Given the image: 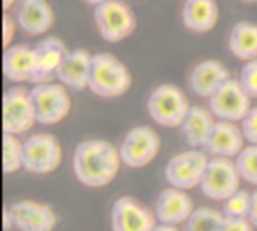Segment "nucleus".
Segmentation results:
<instances>
[{
	"label": "nucleus",
	"mask_w": 257,
	"mask_h": 231,
	"mask_svg": "<svg viewBox=\"0 0 257 231\" xmlns=\"http://www.w3.org/2000/svg\"><path fill=\"white\" fill-rule=\"evenodd\" d=\"M119 149L101 138H89L78 143L72 155L75 179L87 188L108 185L120 168Z\"/></svg>",
	"instance_id": "f257e3e1"
},
{
	"label": "nucleus",
	"mask_w": 257,
	"mask_h": 231,
	"mask_svg": "<svg viewBox=\"0 0 257 231\" xmlns=\"http://www.w3.org/2000/svg\"><path fill=\"white\" fill-rule=\"evenodd\" d=\"M133 84L130 69L110 53H96L92 57L89 90L99 98H119Z\"/></svg>",
	"instance_id": "f03ea898"
},
{
	"label": "nucleus",
	"mask_w": 257,
	"mask_h": 231,
	"mask_svg": "<svg viewBox=\"0 0 257 231\" xmlns=\"http://www.w3.org/2000/svg\"><path fill=\"white\" fill-rule=\"evenodd\" d=\"M190 108L191 104L184 90L170 83L157 86L146 99L149 117L164 128H179Z\"/></svg>",
	"instance_id": "7ed1b4c3"
},
{
	"label": "nucleus",
	"mask_w": 257,
	"mask_h": 231,
	"mask_svg": "<svg viewBox=\"0 0 257 231\" xmlns=\"http://www.w3.org/2000/svg\"><path fill=\"white\" fill-rule=\"evenodd\" d=\"M93 23L105 42H120L136 30L137 20L133 9L123 0H105L93 8Z\"/></svg>",
	"instance_id": "20e7f679"
},
{
	"label": "nucleus",
	"mask_w": 257,
	"mask_h": 231,
	"mask_svg": "<svg viewBox=\"0 0 257 231\" xmlns=\"http://www.w3.org/2000/svg\"><path fill=\"white\" fill-rule=\"evenodd\" d=\"M30 98L36 113V122L39 125L51 126L66 119L72 108V99L69 89L62 83H39L33 84Z\"/></svg>",
	"instance_id": "39448f33"
},
{
	"label": "nucleus",
	"mask_w": 257,
	"mask_h": 231,
	"mask_svg": "<svg viewBox=\"0 0 257 231\" xmlns=\"http://www.w3.org/2000/svg\"><path fill=\"white\" fill-rule=\"evenodd\" d=\"M62 162L59 140L47 132H38L23 141V170L30 174H48Z\"/></svg>",
	"instance_id": "423d86ee"
},
{
	"label": "nucleus",
	"mask_w": 257,
	"mask_h": 231,
	"mask_svg": "<svg viewBox=\"0 0 257 231\" xmlns=\"http://www.w3.org/2000/svg\"><path fill=\"white\" fill-rule=\"evenodd\" d=\"M209 162V155L203 149H188L169 159L164 167L166 182L178 189H193L200 186L202 177Z\"/></svg>",
	"instance_id": "0eeeda50"
},
{
	"label": "nucleus",
	"mask_w": 257,
	"mask_h": 231,
	"mask_svg": "<svg viewBox=\"0 0 257 231\" xmlns=\"http://www.w3.org/2000/svg\"><path fill=\"white\" fill-rule=\"evenodd\" d=\"M160 135L149 126H134L122 138L119 149L120 161L128 168H143L158 155Z\"/></svg>",
	"instance_id": "6e6552de"
},
{
	"label": "nucleus",
	"mask_w": 257,
	"mask_h": 231,
	"mask_svg": "<svg viewBox=\"0 0 257 231\" xmlns=\"http://www.w3.org/2000/svg\"><path fill=\"white\" fill-rule=\"evenodd\" d=\"M241 176L235 161L211 156L200 182L202 194L212 201H224L239 189Z\"/></svg>",
	"instance_id": "1a4fd4ad"
},
{
	"label": "nucleus",
	"mask_w": 257,
	"mask_h": 231,
	"mask_svg": "<svg viewBox=\"0 0 257 231\" xmlns=\"http://www.w3.org/2000/svg\"><path fill=\"white\" fill-rule=\"evenodd\" d=\"M36 122L30 90L23 86L11 87L3 95V134L23 135Z\"/></svg>",
	"instance_id": "9d476101"
},
{
	"label": "nucleus",
	"mask_w": 257,
	"mask_h": 231,
	"mask_svg": "<svg viewBox=\"0 0 257 231\" xmlns=\"http://www.w3.org/2000/svg\"><path fill=\"white\" fill-rule=\"evenodd\" d=\"M251 99L239 80L229 78L208 101L209 110L217 120L241 122L251 108Z\"/></svg>",
	"instance_id": "9b49d317"
},
{
	"label": "nucleus",
	"mask_w": 257,
	"mask_h": 231,
	"mask_svg": "<svg viewBox=\"0 0 257 231\" xmlns=\"http://www.w3.org/2000/svg\"><path fill=\"white\" fill-rule=\"evenodd\" d=\"M12 228L17 231H53L57 224L54 210L33 200H18L5 207Z\"/></svg>",
	"instance_id": "f8f14e48"
},
{
	"label": "nucleus",
	"mask_w": 257,
	"mask_h": 231,
	"mask_svg": "<svg viewBox=\"0 0 257 231\" xmlns=\"http://www.w3.org/2000/svg\"><path fill=\"white\" fill-rule=\"evenodd\" d=\"M111 231H152L157 216L133 197L117 198L110 210Z\"/></svg>",
	"instance_id": "ddd939ff"
},
{
	"label": "nucleus",
	"mask_w": 257,
	"mask_h": 231,
	"mask_svg": "<svg viewBox=\"0 0 257 231\" xmlns=\"http://www.w3.org/2000/svg\"><path fill=\"white\" fill-rule=\"evenodd\" d=\"M14 18L26 35L42 36L54 24V11L48 0H20Z\"/></svg>",
	"instance_id": "4468645a"
},
{
	"label": "nucleus",
	"mask_w": 257,
	"mask_h": 231,
	"mask_svg": "<svg viewBox=\"0 0 257 231\" xmlns=\"http://www.w3.org/2000/svg\"><path fill=\"white\" fill-rule=\"evenodd\" d=\"M3 75L15 84L35 83L36 54L35 47L27 44H15L5 48L3 53Z\"/></svg>",
	"instance_id": "2eb2a0df"
},
{
	"label": "nucleus",
	"mask_w": 257,
	"mask_h": 231,
	"mask_svg": "<svg viewBox=\"0 0 257 231\" xmlns=\"http://www.w3.org/2000/svg\"><path fill=\"white\" fill-rule=\"evenodd\" d=\"M229 78L230 74L221 62L215 59H205L191 68L187 81L194 95L209 99L214 92H217V89H220L221 84H224Z\"/></svg>",
	"instance_id": "dca6fc26"
},
{
	"label": "nucleus",
	"mask_w": 257,
	"mask_h": 231,
	"mask_svg": "<svg viewBox=\"0 0 257 231\" xmlns=\"http://www.w3.org/2000/svg\"><path fill=\"white\" fill-rule=\"evenodd\" d=\"M33 47L36 54V75L33 84L56 80V74L69 53L66 45L56 36H45Z\"/></svg>",
	"instance_id": "f3484780"
},
{
	"label": "nucleus",
	"mask_w": 257,
	"mask_h": 231,
	"mask_svg": "<svg viewBox=\"0 0 257 231\" xmlns=\"http://www.w3.org/2000/svg\"><path fill=\"white\" fill-rule=\"evenodd\" d=\"M194 210L193 200L184 189L166 188L160 192L155 201V216L158 222L178 225L185 224Z\"/></svg>",
	"instance_id": "a211bd4d"
},
{
	"label": "nucleus",
	"mask_w": 257,
	"mask_h": 231,
	"mask_svg": "<svg viewBox=\"0 0 257 231\" xmlns=\"http://www.w3.org/2000/svg\"><path fill=\"white\" fill-rule=\"evenodd\" d=\"M244 143L245 138L241 131V126L235 125V122L217 120L203 150L209 156L232 159L236 158L239 152L245 147Z\"/></svg>",
	"instance_id": "6ab92c4d"
},
{
	"label": "nucleus",
	"mask_w": 257,
	"mask_h": 231,
	"mask_svg": "<svg viewBox=\"0 0 257 231\" xmlns=\"http://www.w3.org/2000/svg\"><path fill=\"white\" fill-rule=\"evenodd\" d=\"M92 57L93 54H90L87 50H69L56 74V80L69 90L80 92L87 89L92 71Z\"/></svg>",
	"instance_id": "aec40b11"
},
{
	"label": "nucleus",
	"mask_w": 257,
	"mask_h": 231,
	"mask_svg": "<svg viewBox=\"0 0 257 231\" xmlns=\"http://www.w3.org/2000/svg\"><path fill=\"white\" fill-rule=\"evenodd\" d=\"M215 122L217 119L209 108L191 105L190 111L179 126L185 143L193 149H205L215 126Z\"/></svg>",
	"instance_id": "412c9836"
},
{
	"label": "nucleus",
	"mask_w": 257,
	"mask_h": 231,
	"mask_svg": "<svg viewBox=\"0 0 257 231\" xmlns=\"http://www.w3.org/2000/svg\"><path fill=\"white\" fill-rule=\"evenodd\" d=\"M220 17L218 3L215 0H184L181 20L185 29L194 33L211 32Z\"/></svg>",
	"instance_id": "4be33fe9"
},
{
	"label": "nucleus",
	"mask_w": 257,
	"mask_h": 231,
	"mask_svg": "<svg viewBox=\"0 0 257 231\" xmlns=\"http://www.w3.org/2000/svg\"><path fill=\"white\" fill-rule=\"evenodd\" d=\"M229 51L239 60L257 59V24L251 21H238L233 24L227 39Z\"/></svg>",
	"instance_id": "5701e85b"
},
{
	"label": "nucleus",
	"mask_w": 257,
	"mask_h": 231,
	"mask_svg": "<svg viewBox=\"0 0 257 231\" xmlns=\"http://www.w3.org/2000/svg\"><path fill=\"white\" fill-rule=\"evenodd\" d=\"M224 215L211 207L194 209L185 221L184 231H220Z\"/></svg>",
	"instance_id": "b1692460"
},
{
	"label": "nucleus",
	"mask_w": 257,
	"mask_h": 231,
	"mask_svg": "<svg viewBox=\"0 0 257 231\" xmlns=\"http://www.w3.org/2000/svg\"><path fill=\"white\" fill-rule=\"evenodd\" d=\"M23 168V141L18 135L3 134V171L5 174L17 173Z\"/></svg>",
	"instance_id": "393cba45"
},
{
	"label": "nucleus",
	"mask_w": 257,
	"mask_h": 231,
	"mask_svg": "<svg viewBox=\"0 0 257 231\" xmlns=\"http://www.w3.org/2000/svg\"><path fill=\"white\" fill-rule=\"evenodd\" d=\"M235 165L241 179L257 186V144L245 146L235 158Z\"/></svg>",
	"instance_id": "a878e982"
},
{
	"label": "nucleus",
	"mask_w": 257,
	"mask_h": 231,
	"mask_svg": "<svg viewBox=\"0 0 257 231\" xmlns=\"http://www.w3.org/2000/svg\"><path fill=\"white\" fill-rule=\"evenodd\" d=\"M251 207V194L238 189L227 200L223 201V215L232 218H248Z\"/></svg>",
	"instance_id": "bb28decb"
},
{
	"label": "nucleus",
	"mask_w": 257,
	"mask_h": 231,
	"mask_svg": "<svg viewBox=\"0 0 257 231\" xmlns=\"http://www.w3.org/2000/svg\"><path fill=\"white\" fill-rule=\"evenodd\" d=\"M239 83L245 89V92L253 98L257 99V59L245 62L239 72Z\"/></svg>",
	"instance_id": "cd10ccee"
},
{
	"label": "nucleus",
	"mask_w": 257,
	"mask_h": 231,
	"mask_svg": "<svg viewBox=\"0 0 257 231\" xmlns=\"http://www.w3.org/2000/svg\"><path fill=\"white\" fill-rule=\"evenodd\" d=\"M241 131L248 144H257V107H251L241 120Z\"/></svg>",
	"instance_id": "c85d7f7f"
},
{
	"label": "nucleus",
	"mask_w": 257,
	"mask_h": 231,
	"mask_svg": "<svg viewBox=\"0 0 257 231\" xmlns=\"http://www.w3.org/2000/svg\"><path fill=\"white\" fill-rule=\"evenodd\" d=\"M253 227L254 225L248 221V218L224 216L220 231H253Z\"/></svg>",
	"instance_id": "c756f323"
},
{
	"label": "nucleus",
	"mask_w": 257,
	"mask_h": 231,
	"mask_svg": "<svg viewBox=\"0 0 257 231\" xmlns=\"http://www.w3.org/2000/svg\"><path fill=\"white\" fill-rule=\"evenodd\" d=\"M17 29H18V26H17L15 18L9 17L5 12V15H3V45H5V48L12 45V41H14Z\"/></svg>",
	"instance_id": "7c9ffc66"
},
{
	"label": "nucleus",
	"mask_w": 257,
	"mask_h": 231,
	"mask_svg": "<svg viewBox=\"0 0 257 231\" xmlns=\"http://www.w3.org/2000/svg\"><path fill=\"white\" fill-rule=\"evenodd\" d=\"M248 221L257 227V189L254 192H251V207H250V213H248Z\"/></svg>",
	"instance_id": "2f4dec72"
},
{
	"label": "nucleus",
	"mask_w": 257,
	"mask_h": 231,
	"mask_svg": "<svg viewBox=\"0 0 257 231\" xmlns=\"http://www.w3.org/2000/svg\"><path fill=\"white\" fill-rule=\"evenodd\" d=\"M152 231H179L176 228V225H170V224H163V222H158L155 225V228Z\"/></svg>",
	"instance_id": "473e14b6"
},
{
	"label": "nucleus",
	"mask_w": 257,
	"mask_h": 231,
	"mask_svg": "<svg viewBox=\"0 0 257 231\" xmlns=\"http://www.w3.org/2000/svg\"><path fill=\"white\" fill-rule=\"evenodd\" d=\"M15 3H17V0H3V9L8 11V9H11Z\"/></svg>",
	"instance_id": "72a5a7b5"
},
{
	"label": "nucleus",
	"mask_w": 257,
	"mask_h": 231,
	"mask_svg": "<svg viewBox=\"0 0 257 231\" xmlns=\"http://www.w3.org/2000/svg\"><path fill=\"white\" fill-rule=\"evenodd\" d=\"M84 3H87V5H90V6H96V5H99V3H102V2H105V0H83Z\"/></svg>",
	"instance_id": "f704fd0d"
},
{
	"label": "nucleus",
	"mask_w": 257,
	"mask_h": 231,
	"mask_svg": "<svg viewBox=\"0 0 257 231\" xmlns=\"http://www.w3.org/2000/svg\"><path fill=\"white\" fill-rule=\"evenodd\" d=\"M245 3H257V0H244Z\"/></svg>",
	"instance_id": "c9c22d12"
}]
</instances>
